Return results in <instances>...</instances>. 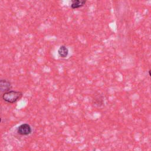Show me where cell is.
I'll list each match as a JSON object with an SVG mask.
<instances>
[{"label": "cell", "instance_id": "obj_1", "mask_svg": "<svg viewBox=\"0 0 151 151\" xmlns=\"http://www.w3.org/2000/svg\"><path fill=\"white\" fill-rule=\"evenodd\" d=\"M22 96V93L18 91L10 90L2 94V99L9 103H14L19 100Z\"/></svg>", "mask_w": 151, "mask_h": 151}, {"label": "cell", "instance_id": "obj_2", "mask_svg": "<svg viewBox=\"0 0 151 151\" xmlns=\"http://www.w3.org/2000/svg\"><path fill=\"white\" fill-rule=\"evenodd\" d=\"M17 131L18 134L22 136H27L31 133L32 128L29 124L23 123L18 127Z\"/></svg>", "mask_w": 151, "mask_h": 151}, {"label": "cell", "instance_id": "obj_3", "mask_svg": "<svg viewBox=\"0 0 151 151\" xmlns=\"http://www.w3.org/2000/svg\"><path fill=\"white\" fill-rule=\"evenodd\" d=\"M12 88L11 83L6 80H0V92H7L10 91Z\"/></svg>", "mask_w": 151, "mask_h": 151}, {"label": "cell", "instance_id": "obj_4", "mask_svg": "<svg viewBox=\"0 0 151 151\" xmlns=\"http://www.w3.org/2000/svg\"><path fill=\"white\" fill-rule=\"evenodd\" d=\"M58 53L61 57L65 58L68 54V49L66 46L61 45L58 50Z\"/></svg>", "mask_w": 151, "mask_h": 151}, {"label": "cell", "instance_id": "obj_5", "mask_svg": "<svg viewBox=\"0 0 151 151\" xmlns=\"http://www.w3.org/2000/svg\"><path fill=\"white\" fill-rule=\"evenodd\" d=\"M86 1L84 0H73L72 4L71 5V7L72 9H76L83 6Z\"/></svg>", "mask_w": 151, "mask_h": 151}, {"label": "cell", "instance_id": "obj_6", "mask_svg": "<svg viewBox=\"0 0 151 151\" xmlns=\"http://www.w3.org/2000/svg\"><path fill=\"white\" fill-rule=\"evenodd\" d=\"M1 118L0 117V123H1Z\"/></svg>", "mask_w": 151, "mask_h": 151}]
</instances>
